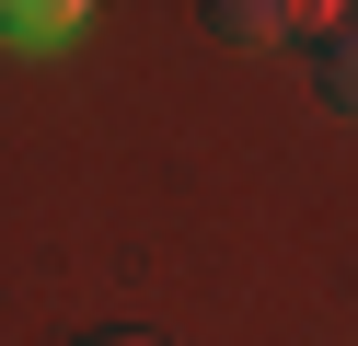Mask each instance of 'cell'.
I'll use <instances>...</instances> for the list:
<instances>
[{
	"mask_svg": "<svg viewBox=\"0 0 358 346\" xmlns=\"http://www.w3.org/2000/svg\"><path fill=\"white\" fill-rule=\"evenodd\" d=\"M208 23L231 46H278V35H312V23H335L324 0H208Z\"/></svg>",
	"mask_w": 358,
	"mask_h": 346,
	"instance_id": "obj_1",
	"label": "cell"
},
{
	"mask_svg": "<svg viewBox=\"0 0 358 346\" xmlns=\"http://www.w3.org/2000/svg\"><path fill=\"white\" fill-rule=\"evenodd\" d=\"M312 69H324V104H335V115H358V23H347V12L324 23V58H312Z\"/></svg>",
	"mask_w": 358,
	"mask_h": 346,
	"instance_id": "obj_2",
	"label": "cell"
},
{
	"mask_svg": "<svg viewBox=\"0 0 358 346\" xmlns=\"http://www.w3.org/2000/svg\"><path fill=\"white\" fill-rule=\"evenodd\" d=\"M93 346H162V335H93Z\"/></svg>",
	"mask_w": 358,
	"mask_h": 346,
	"instance_id": "obj_3",
	"label": "cell"
}]
</instances>
